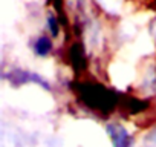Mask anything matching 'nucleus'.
<instances>
[{
  "label": "nucleus",
  "instance_id": "obj_1",
  "mask_svg": "<svg viewBox=\"0 0 156 147\" xmlns=\"http://www.w3.org/2000/svg\"><path fill=\"white\" fill-rule=\"evenodd\" d=\"M75 86H76V92L80 95V98L92 109L109 112L116 104V97L113 95V92H110L101 84L78 83Z\"/></svg>",
  "mask_w": 156,
  "mask_h": 147
},
{
  "label": "nucleus",
  "instance_id": "obj_2",
  "mask_svg": "<svg viewBox=\"0 0 156 147\" xmlns=\"http://www.w3.org/2000/svg\"><path fill=\"white\" fill-rule=\"evenodd\" d=\"M3 78H6L12 86H23L28 83L41 86L46 91H51V84L40 75V74L31 72V70H25V69H12L9 74H5Z\"/></svg>",
  "mask_w": 156,
  "mask_h": 147
},
{
  "label": "nucleus",
  "instance_id": "obj_3",
  "mask_svg": "<svg viewBox=\"0 0 156 147\" xmlns=\"http://www.w3.org/2000/svg\"><path fill=\"white\" fill-rule=\"evenodd\" d=\"M107 135L112 141L113 147H133V136L130 135V132L119 123H110L106 127Z\"/></svg>",
  "mask_w": 156,
  "mask_h": 147
},
{
  "label": "nucleus",
  "instance_id": "obj_4",
  "mask_svg": "<svg viewBox=\"0 0 156 147\" xmlns=\"http://www.w3.org/2000/svg\"><path fill=\"white\" fill-rule=\"evenodd\" d=\"M34 54L38 55V57H46L49 55V52L52 51V40L48 37V35H40L35 38L34 41Z\"/></svg>",
  "mask_w": 156,
  "mask_h": 147
},
{
  "label": "nucleus",
  "instance_id": "obj_5",
  "mask_svg": "<svg viewBox=\"0 0 156 147\" xmlns=\"http://www.w3.org/2000/svg\"><path fill=\"white\" fill-rule=\"evenodd\" d=\"M70 60H72V64L73 67L76 69H81L86 66V55H84V51H83V46L81 45H73L70 48Z\"/></svg>",
  "mask_w": 156,
  "mask_h": 147
},
{
  "label": "nucleus",
  "instance_id": "obj_6",
  "mask_svg": "<svg viewBox=\"0 0 156 147\" xmlns=\"http://www.w3.org/2000/svg\"><path fill=\"white\" fill-rule=\"evenodd\" d=\"M46 25H48L49 34H51L52 37H58V34H60V23H58V19H57L52 13H49V14L46 16Z\"/></svg>",
  "mask_w": 156,
  "mask_h": 147
}]
</instances>
